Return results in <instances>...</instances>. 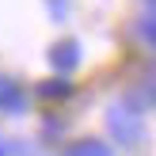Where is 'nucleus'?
<instances>
[{"label": "nucleus", "mask_w": 156, "mask_h": 156, "mask_svg": "<svg viewBox=\"0 0 156 156\" xmlns=\"http://www.w3.org/2000/svg\"><path fill=\"white\" fill-rule=\"evenodd\" d=\"M107 126H111V137L122 149H137V145L145 141V122H141V114L129 111V107H111Z\"/></svg>", "instance_id": "obj_1"}, {"label": "nucleus", "mask_w": 156, "mask_h": 156, "mask_svg": "<svg viewBox=\"0 0 156 156\" xmlns=\"http://www.w3.org/2000/svg\"><path fill=\"white\" fill-rule=\"evenodd\" d=\"M23 107H27L23 88L15 80H8V76H0V111L4 114H23Z\"/></svg>", "instance_id": "obj_2"}, {"label": "nucleus", "mask_w": 156, "mask_h": 156, "mask_svg": "<svg viewBox=\"0 0 156 156\" xmlns=\"http://www.w3.org/2000/svg\"><path fill=\"white\" fill-rule=\"evenodd\" d=\"M76 61H80V46H76V42H57L50 50V65L57 69V73H73Z\"/></svg>", "instance_id": "obj_3"}, {"label": "nucleus", "mask_w": 156, "mask_h": 156, "mask_svg": "<svg viewBox=\"0 0 156 156\" xmlns=\"http://www.w3.org/2000/svg\"><path fill=\"white\" fill-rule=\"evenodd\" d=\"M65 156H114V149L107 141H95V137H88V141H73L65 149Z\"/></svg>", "instance_id": "obj_4"}, {"label": "nucleus", "mask_w": 156, "mask_h": 156, "mask_svg": "<svg viewBox=\"0 0 156 156\" xmlns=\"http://www.w3.org/2000/svg\"><path fill=\"white\" fill-rule=\"evenodd\" d=\"M38 91H42L46 99H61V95H69V91H73V84H65V80H61V84H42Z\"/></svg>", "instance_id": "obj_5"}, {"label": "nucleus", "mask_w": 156, "mask_h": 156, "mask_svg": "<svg viewBox=\"0 0 156 156\" xmlns=\"http://www.w3.org/2000/svg\"><path fill=\"white\" fill-rule=\"evenodd\" d=\"M141 34H145V38H149V42L156 46V15H149V19L141 23Z\"/></svg>", "instance_id": "obj_6"}, {"label": "nucleus", "mask_w": 156, "mask_h": 156, "mask_svg": "<svg viewBox=\"0 0 156 156\" xmlns=\"http://www.w3.org/2000/svg\"><path fill=\"white\" fill-rule=\"evenodd\" d=\"M15 149H12V145H0V156H12Z\"/></svg>", "instance_id": "obj_7"}]
</instances>
